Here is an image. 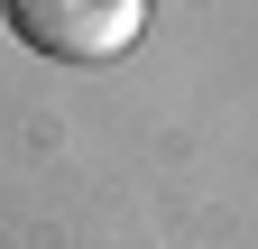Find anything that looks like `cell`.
I'll use <instances>...</instances> for the list:
<instances>
[{"instance_id": "obj_1", "label": "cell", "mask_w": 258, "mask_h": 249, "mask_svg": "<svg viewBox=\"0 0 258 249\" xmlns=\"http://www.w3.org/2000/svg\"><path fill=\"white\" fill-rule=\"evenodd\" d=\"M19 46L55 55V65H111V55L139 46L148 0H0Z\"/></svg>"}]
</instances>
